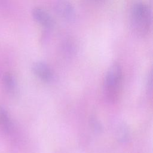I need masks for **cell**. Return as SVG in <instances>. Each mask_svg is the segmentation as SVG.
Returning <instances> with one entry per match:
<instances>
[{
    "label": "cell",
    "mask_w": 153,
    "mask_h": 153,
    "mask_svg": "<svg viewBox=\"0 0 153 153\" xmlns=\"http://www.w3.org/2000/svg\"><path fill=\"white\" fill-rule=\"evenodd\" d=\"M32 71L41 80L49 82L53 78V73L50 66L45 62L38 61L35 62L32 66Z\"/></svg>",
    "instance_id": "obj_5"
},
{
    "label": "cell",
    "mask_w": 153,
    "mask_h": 153,
    "mask_svg": "<svg viewBox=\"0 0 153 153\" xmlns=\"http://www.w3.org/2000/svg\"><path fill=\"white\" fill-rule=\"evenodd\" d=\"M122 79V71L119 64L114 63L108 69L104 79V90L106 97L114 101L118 97Z\"/></svg>",
    "instance_id": "obj_2"
},
{
    "label": "cell",
    "mask_w": 153,
    "mask_h": 153,
    "mask_svg": "<svg viewBox=\"0 0 153 153\" xmlns=\"http://www.w3.org/2000/svg\"><path fill=\"white\" fill-rule=\"evenodd\" d=\"M3 83L5 89L9 93H13L16 89V82L13 75L7 73L3 77Z\"/></svg>",
    "instance_id": "obj_6"
},
{
    "label": "cell",
    "mask_w": 153,
    "mask_h": 153,
    "mask_svg": "<svg viewBox=\"0 0 153 153\" xmlns=\"http://www.w3.org/2000/svg\"><path fill=\"white\" fill-rule=\"evenodd\" d=\"M130 22L134 31L140 35L147 33L152 22L151 11L147 4L137 1L131 7Z\"/></svg>",
    "instance_id": "obj_1"
},
{
    "label": "cell",
    "mask_w": 153,
    "mask_h": 153,
    "mask_svg": "<svg viewBox=\"0 0 153 153\" xmlns=\"http://www.w3.org/2000/svg\"><path fill=\"white\" fill-rule=\"evenodd\" d=\"M10 126L11 123L7 112L3 108L0 106V128L7 131L9 130Z\"/></svg>",
    "instance_id": "obj_7"
},
{
    "label": "cell",
    "mask_w": 153,
    "mask_h": 153,
    "mask_svg": "<svg viewBox=\"0 0 153 153\" xmlns=\"http://www.w3.org/2000/svg\"><path fill=\"white\" fill-rule=\"evenodd\" d=\"M32 16L38 24L46 29H51L55 25V21L52 16L41 8H34L32 11Z\"/></svg>",
    "instance_id": "obj_4"
},
{
    "label": "cell",
    "mask_w": 153,
    "mask_h": 153,
    "mask_svg": "<svg viewBox=\"0 0 153 153\" xmlns=\"http://www.w3.org/2000/svg\"><path fill=\"white\" fill-rule=\"evenodd\" d=\"M118 137L121 141L126 140L128 138V129L126 127L123 126L118 131Z\"/></svg>",
    "instance_id": "obj_8"
},
{
    "label": "cell",
    "mask_w": 153,
    "mask_h": 153,
    "mask_svg": "<svg viewBox=\"0 0 153 153\" xmlns=\"http://www.w3.org/2000/svg\"><path fill=\"white\" fill-rule=\"evenodd\" d=\"M54 11L60 18L66 22H72L75 19V9L68 0H57L54 5Z\"/></svg>",
    "instance_id": "obj_3"
}]
</instances>
